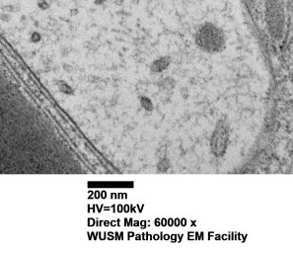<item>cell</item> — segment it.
<instances>
[{
  "label": "cell",
  "mask_w": 293,
  "mask_h": 257,
  "mask_svg": "<svg viewBox=\"0 0 293 257\" xmlns=\"http://www.w3.org/2000/svg\"><path fill=\"white\" fill-rule=\"evenodd\" d=\"M31 40L33 41V42H38L40 40H41V35L38 34V33H37V32H35L34 34L32 35V37H31Z\"/></svg>",
  "instance_id": "30bf717a"
},
{
  "label": "cell",
  "mask_w": 293,
  "mask_h": 257,
  "mask_svg": "<svg viewBox=\"0 0 293 257\" xmlns=\"http://www.w3.org/2000/svg\"><path fill=\"white\" fill-rule=\"evenodd\" d=\"M21 21H26V16H22Z\"/></svg>",
  "instance_id": "4fadbf2b"
},
{
  "label": "cell",
  "mask_w": 293,
  "mask_h": 257,
  "mask_svg": "<svg viewBox=\"0 0 293 257\" xmlns=\"http://www.w3.org/2000/svg\"><path fill=\"white\" fill-rule=\"evenodd\" d=\"M197 46L207 52H218L224 47L225 39L219 29L207 25L200 29L195 36Z\"/></svg>",
  "instance_id": "6da1fadb"
},
{
  "label": "cell",
  "mask_w": 293,
  "mask_h": 257,
  "mask_svg": "<svg viewBox=\"0 0 293 257\" xmlns=\"http://www.w3.org/2000/svg\"><path fill=\"white\" fill-rule=\"evenodd\" d=\"M139 102H140L141 107L143 108L145 111H147V112L153 111L154 106H153V103H152V101H151V99L149 98V97L140 96V97H139Z\"/></svg>",
  "instance_id": "277c9868"
},
{
  "label": "cell",
  "mask_w": 293,
  "mask_h": 257,
  "mask_svg": "<svg viewBox=\"0 0 293 257\" xmlns=\"http://www.w3.org/2000/svg\"><path fill=\"white\" fill-rule=\"evenodd\" d=\"M160 87L164 90L173 89L175 87V81L171 77H168V78H166V79H164V80H162L160 82Z\"/></svg>",
  "instance_id": "5b68a950"
},
{
  "label": "cell",
  "mask_w": 293,
  "mask_h": 257,
  "mask_svg": "<svg viewBox=\"0 0 293 257\" xmlns=\"http://www.w3.org/2000/svg\"><path fill=\"white\" fill-rule=\"evenodd\" d=\"M229 136L228 122L226 119H220L215 125L210 140V148L216 157H222L225 154L229 142Z\"/></svg>",
  "instance_id": "7a4b0ae2"
},
{
  "label": "cell",
  "mask_w": 293,
  "mask_h": 257,
  "mask_svg": "<svg viewBox=\"0 0 293 257\" xmlns=\"http://www.w3.org/2000/svg\"><path fill=\"white\" fill-rule=\"evenodd\" d=\"M38 8H41L42 10H47V9L49 8V3L47 0H38Z\"/></svg>",
  "instance_id": "ba28073f"
},
{
  "label": "cell",
  "mask_w": 293,
  "mask_h": 257,
  "mask_svg": "<svg viewBox=\"0 0 293 257\" xmlns=\"http://www.w3.org/2000/svg\"><path fill=\"white\" fill-rule=\"evenodd\" d=\"M171 62V60L168 57V56H164V57H161V58H158V60H154L153 63L151 64V71L153 72H162L163 70H165L169 64Z\"/></svg>",
  "instance_id": "3957f363"
},
{
  "label": "cell",
  "mask_w": 293,
  "mask_h": 257,
  "mask_svg": "<svg viewBox=\"0 0 293 257\" xmlns=\"http://www.w3.org/2000/svg\"><path fill=\"white\" fill-rule=\"evenodd\" d=\"M169 167H170V162H169V160L167 158H163L158 162L157 170L160 172V173H164V172L168 171Z\"/></svg>",
  "instance_id": "8992f818"
},
{
  "label": "cell",
  "mask_w": 293,
  "mask_h": 257,
  "mask_svg": "<svg viewBox=\"0 0 293 257\" xmlns=\"http://www.w3.org/2000/svg\"><path fill=\"white\" fill-rule=\"evenodd\" d=\"M2 10H3L4 12H7V13H13V12H18V11L20 10V8H19L18 5L8 4V5H4Z\"/></svg>",
  "instance_id": "52a82bcc"
},
{
  "label": "cell",
  "mask_w": 293,
  "mask_h": 257,
  "mask_svg": "<svg viewBox=\"0 0 293 257\" xmlns=\"http://www.w3.org/2000/svg\"><path fill=\"white\" fill-rule=\"evenodd\" d=\"M11 15H10V13H7V12H3L0 14V20L3 22H8L11 20Z\"/></svg>",
  "instance_id": "9c48e42d"
},
{
  "label": "cell",
  "mask_w": 293,
  "mask_h": 257,
  "mask_svg": "<svg viewBox=\"0 0 293 257\" xmlns=\"http://www.w3.org/2000/svg\"><path fill=\"white\" fill-rule=\"evenodd\" d=\"M103 2H104V0H96V1H95V3H96V4H98V5L102 4Z\"/></svg>",
  "instance_id": "8fae6325"
},
{
  "label": "cell",
  "mask_w": 293,
  "mask_h": 257,
  "mask_svg": "<svg viewBox=\"0 0 293 257\" xmlns=\"http://www.w3.org/2000/svg\"><path fill=\"white\" fill-rule=\"evenodd\" d=\"M77 12H78V11H77L76 9H73V10L70 11V14H77Z\"/></svg>",
  "instance_id": "7c38bea8"
}]
</instances>
